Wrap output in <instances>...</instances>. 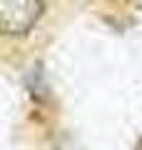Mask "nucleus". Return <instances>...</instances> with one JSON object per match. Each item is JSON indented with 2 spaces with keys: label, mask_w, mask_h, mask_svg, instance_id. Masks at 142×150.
Segmentation results:
<instances>
[{
  "label": "nucleus",
  "mask_w": 142,
  "mask_h": 150,
  "mask_svg": "<svg viewBox=\"0 0 142 150\" xmlns=\"http://www.w3.org/2000/svg\"><path fill=\"white\" fill-rule=\"evenodd\" d=\"M42 15V0H0V35H25Z\"/></svg>",
  "instance_id": "nucleus-1"
}]
</instances>
